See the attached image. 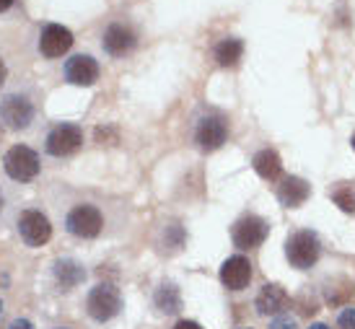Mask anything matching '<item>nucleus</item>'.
Listing matches in <instances>:
<instances>
[{"label": "nucleus", "mask_w": 355, "mask_h": 329, "mask_svg": "<svg viewBox=\"0 0 355 329\" xmlns=\"http://www.w3.org/2000/svg\"><path fill=\"white\" fill-rule=\"evenodd\" d=\"M311 195V184L301 177H286V179L277 184V199L286 205V208H301L306 199Z\"/></svg>", "instance_id": "14"}, {"label": "nucleus", "mask_w": 355, "mask_h": 329, "mask_svg": "<svg viewBox=\"0 0 355 329\" xmlns=\"http://www.w3.org/2000/svg\"><path fill=\"white\" fill-rule=\"evenodd\" d=\"M270 233V223L265 218H259L254 213L249 215H241V218L234 223L231 229V239H234V247L236 249H257L262 247Z\"/></svg>", "instance_id": "9"}, {"label": "nucleus", "mask_w": 355, "mask_h": 329, "mask_svg": "<svg viewBox=\"0 0 355 329\" xmlns=\"http://www.w3.org/2000/svg\"><path fill=\"white\" fill-rule=\"evenodd\" d=\"M65 80L73 86H94L99 80V62L94 60L91 55H73L70 60H65Z\"/></svg>", "instance_id": "13"}, {"label": "nucleus", "mask_w": 355, "mask_h": 329, "mask_svg": "<svg viewBox=\"0 0 355 329\" xmlns=\"http://www.w3.org/2000/svg\"><path fill=\"white\" fill-rule=\"evenodd\" d=\"M252 166H254V171L265 181H275V179H280V174H283V161L277 156V150H272V148L259 150L254 159H252Z\"/></svg>", "instance_id": "17"}, {"label": "nucleus", "mask_w": 355, "mask_h": 329, "mask_svg": "<svg viewBox=\"0 0 355 329\" xmlns=\"http://www.w3.org/2000/svg\"><path fill=\"white\" fill-rule=\"evenodd\" d=\"M104 140H117V132L109 130V127H96V143L104 145Z\"/></svg>", "instance_id": "24"}, {"label": "nucleus", "mask_w": 355, "mask_h": 329, "mask_svg": "<svg viewBox=\"0 0 355 329\" xmlns=\"http://www.w3.org/2000/svg\"><path fill=\"white\" fill-rule=\"evenodd\" d=\"M0 314H3V301H0Z\"/></svg>", "instance_id": "32"}, {"label": "nucleus", "mask_w": 355, "mask_h": 329, "mask_svg": "<svg viewBox=\"0 0 355 329\" xmlns=\"http://www.w3.org/2000/svg\"><path fill=\"white\" fill-rule=\"evenodd\" d=\"M122 309V296H119V288L114 283H99L94 285L86 299V311L94 321H112Z\"/></svg>", "instance_id": "3"}, {"label": "nucleus", "mask_w": 355, "mask_h": 329, "mask_svg": "<svg viewBox=\"0 0 355 329\" xmlns=\"http://www.w3.org/2000/svg\"><path fill=\"white\" fill-rule=\"evenodd\" d=\"M244 329H249V327H244Z\"/></svg>", "instance_id": "34"}, {"label": "nucleus", "mask_w": 355, "mask_h": 329, "mask_svg": "<svg viewBox=\"0 0 355 329\" xmlns=\"http://www.w3.org/2000/svg\"><path fill=\"white\" fill-rule=\"evenodd\" d=\"M218 278L228 290H244L252 283V262L244 254H234L220 265Z\"/></svg>", "instance_id": "12"}, {"label": "nucleus", "mask_w": 355, "mask_h": 329, "mask_svg": "<svg viewBox=\"0 0 355 329\" xmlns=\"http://www.w3.org/2000/svg\"><path fill=\"white\" fill-rule=\"evenodd\" d=\"M257 311L262 317H270V314H280V311L288 306V293L283 285H275V283H267L265 288L259 290V296L254 301Z\"/></svg>", "instance_id": "16"}, {"label": "nucleus", "mask_w": 355, "mask_h": 329, "mask_svg": "<svg viewBox=\"0 0 355 329\" xmlns=\"http://www.w3.org/2000/svg\"><path fill=\"white\" fill-rule=\"evenodd\" d=\"M16 231H19L21 241L31 247V249H37V247H44L47 241L52 239V223L50 218L37 208H29V210H21L19 218H16Z\"/></svg>", "instance_id": "5"}, {"label": "nucleus", "mask_w": 355, "mask_h": 329, "mask_svg": "<svg viewBox=\"0 0 355 329\" xmlns=\"http://www.w3.org/2000/svg\"><path fill=\"white\" fill-rule=\"evenodd\" d=\"M153 303H156V309L164 311V314H177V311L182 309V296H179V288L174 285V283H164V285L156 290Z\"/></svg>", "instance_id": "19"}, {"label": "nucleus", "mask_w": 355, "mask_h": 329, "mask_svg": "<svg viewBox=\"0 0 355 329\" xmlns=\"http://www.w3.org/2000/svg\"><path fill=\"white\" fill-rule=\"evenodd\" d=\"M13 3H16V0H0V13H6V10L13 6Z\"/></svg>", "instance_id": "28"}, {"label": "nucleus", "mask_w": 355, "mask_h": 329, "mask_svg": "<svg viewBox=\"0 0 355 329\" xmlns=\"http://www.w3.org/2000/svg\"><path fill=\"white\" fill-rule=\"evenodd\" d=\"M309 329H329V327H327V324H311Z\"/></svg>", "instance_id": "29"}, {"label": "nucleus", "mask_w": 355, "mask_h": 329, "mask_svg": "<svg viewBox=\"0 0 355 329\" xmlns=\"http://www.w3.org/2000/svg\"><path fill=\"white\" fill-rule=\"evenodd\" d=\"M58 210H60V218H62V229L73 239L94 241L107 231V213L101 210V205L96 199L73 197L65 208L58 205Z\"/></svg>", "instance_id": "1"}, {"label": "nucleus", "mask_w": 355, "mask_h": 329, "mask_svg": "<svg viewBox=\"0 0 355 329\" xmlns=\"http://www.w3.org/2000/svg\"><path fill=\"white\" fill-rule=\"evenodd\" d=\"M226 140H228V122L223 114L207 112L205 117H200L198 125H195V143H198L200 150L213 153V150L220 148Z\"/></svg>", "instance_id": "8"}, {"label": "nucleus", "mask_w": 355, "mask_h": 329, "mask_svg": "<svg viewBox=\"0 0 355 329\" xmlns=\"http://www.w3.org/2000/svg\"><path fill=\"white\" fill-rule=\"evenodd\" d=\"M3 169H6V174L13 181H21V184L34 181L40 177V169H42L40 153L34 148H29V145H24V143L10 145L6 150V156H3Z\"/></svg>", "instance_id": "2"}, {"label": "nucleus", "mask_w": 355, "mask_h": 329, "mask_svg": "<svg viewBox=\"0 0 355 329\" xmlns=\"http://www.w3.org/2000/svg\"><path fill=\"white\" fill-rule=\"evenodd\" d=\"M329 197L343 213H355V187L353 184H337L335 190H329Z\"/></svg>", "instance_id": "20"}, {"label": "nucleus", "mask_w": 355, "mask_h": 329, "mask_svg": "<svg viewBox=\"0 0 355 329\" xmlns=\"http://www.w3.org/2000/svg\"><path fill=\"white\" fill-rule=\"evenodd\" d=\"M184 229L179 226V223H171V226H166V231H164V244L168 247V251H177L184 247Z\"/></svg>", "instance_id": "21"}, {"label": "nucleus", "mask_w": 355, "mask_h": 329, "mask_svg": "<svg viewBox=\"0 0 355 329\" xmlns=\"http://www.w3.org/2000/svg\"><path fill=\"white\" fill-rule=\"evenodd\" d=\"M73 31L65 29V26H60V24H47L40 34V42H37V47L44 57H62L65 52L73 47Z\"/></svg>", "instance_id": "11"}, {"label": "nucleus", "mask_w": 355, "mask_h": 329, "mask_svg": "<svg viewBox=\"0 0 355 329\" xmlns=\"http://www.w3.org/2000/svg\"><path fill=\"white\" fill-rule=\"evenodd\" d=\"M337 324H340L343 329H355V306H347V309H343V314H340Z\"/></svg>", "instance_id": "23"}, {"label": "nucleus", "mask_w": 355, "mask_h": 329, "mask_svg": "<svg viewBox=\"0 0 355 329\" xmlns=\"http://www.w3.org/2000/svg\"><path fill=\"white\" fill-rule=\"evenodd\" d=\"M350 145H353V150H355V132H353V138H350Z\"/></svg>", "instance_id": "31"}, {"label": "nucleus", "mask_w": 355, "mask_h": 329, "mask_svg": "<svg viewBox=\"0 0 355 329\" xmlns=\"http://www.w3.org/2000/svg\"><path fill=\"white\" fill-rule=\"evenodd\" d=\"M286 257L296 269L314 267L319 257H322V244L314 231H296L293 236L286 241Z\"/></svg>", "instance_id": "4"}, {"label": "nucleus", "mask_w": 355, "mask_h": 329, "mask_svg": "<svg viewBox=\"0 0 355 329\" xmlns=\"http://www.w3.org/2000/svg\"><path fill=\"white\" fill-rule=\"evenodd\" d=\"M174 329H202V327H200L198 321L182 319V321H177V324H174Z\"/></svg>", "instance_id": "26"}, {"label": "nucleus", "mask_w": 355, "mask_h": 329, "mask_svg": "<svg viewBox=\"0 0 355 329\" xmlns=\"http://www.w3.org/2000/svg\"><path fill=\"white\" fill-rule=\"evenodd\" d=\"M6 78H8V68H6V62H3V57H0V86L6 83Z\"/></svg>", "instance_id": "27"}, {"label": "nucleus", "mask_w": 355, "mask_h": 329, "mask_svg": "<svg viewBox=\"0 0 355 329\" xmlns=\"http://www.w3.org/2000/svg\"><path fill=\"white\" fill-rule=\"evenodd\" d=\"M52 275H55V283H58L62 290H73L86 280V269H83L80 262L62 257V260L52 262Z\"/></svg>", "instance_id": "15"}, {"label": "nucleus", "mask_w": 355, "mask_h": 329, "mask_svg": "<svg viewBox=\"0 0 355 329\" xmlns=\"http://www.w3.org/2000/svg\"><path fill=\"white\" fill-rule=\"evenodd\" d=\"M37 117V109L31 104L29 96L24 94H8L0 99V122L8 127V130H29L31 122Z\"/></svg>", "instance_id": "6"}, {"label": "nucleus", "mask_w": 355, "mask_h": 329, "mask_svg": "<svg viewBox=\"0 0 355 329\" xmlns=\"http://www.w3.org/2000/svg\"><path fill=\"white\" fill-rule=\"evenodd\" d=\"M270 329H298V324L293 317L283 314V317H275V319L270 321Z\"/></svg>", "instance_id": "22"}, {"label": "nucleus", "mask_w": 355, "mask_h": 329, "mask_svg": "<svg viewBox=\"0 0 355 329\" xmlns=\"http://www.w3.org/2000/svg\"><path fill=\"white\" fill-rule=\"evenodd\" d=\"M216 62L220 68H234L239 60H241V55H244V42L236 39V37H228V39H220L216 44Z\"/></svg>", "instance_id": "18"}, {"label": "nucleus", "mask_w": 355, "mask_h": 329, "mask_svg": "<svg viewBox=\"0 0 355 329\" xmlns=\"http://www.w3.org/2000/svg\"><path fill=\"white\" fill-rule=\"evenodd\" d=\"M3 205H6V197H3V190H0V213H3Z\"/></svg>", "instance_id": "30"}, {"label": "nucleus", "mask_w": 355, "mask_h": 329, "mask_svg": "<svg viewBox=\"0 0 355 329\" xmlns=\"http://www.w3.org/2000/svg\"><path fill=\"white\" fill-rule=\"evenodd\" d=\"M80 145H83V130H80L78 125H73V122H60L44 138V150L50 156H55V159L73 156Z\"/></svg>", "instance_id": "7"}, {"label": "nucleus", "mask_w": 355, "mask_h": 329, "mask_svg": "<svg viewBox=\"0 0 355 329\" xmlns=\"http://www.w3.org/2000/svg\"><path fill=\"white\" fill-rule=\"evenodd\" d=\"M60 329H68V327H60Z\"/></svg>", "instance_id": "33"}, {"label": "nucleus", "mask_w": 355, "mask_h": 329, "mask_svg": "<svg viewBox=\"0 0 355 329\" xmlns=\"http://www.w3.org/2000/svg\"><path fill=\"white\" fill-rule=\"evenodd\" d=\"M135 44H138V34L130 24H122V21L109 24L104 37H101V47L112 57H125V55L135 50Z\"/></svg>", "instance_id": "10"}, {"label": "nucleus", "mask_w": 355, "mask_h": 329, "mask_svg": "<svg viewBox=\"0 0 355 329\" xmlns=\"http://www.w3.org/2000/svg\"><path fill=\"white\" fill-rule=\"evenodd\" d=\"M8 329H34V324L29 319H13Z\"/></svg>", "instance_id": "25"}]
</instances>
